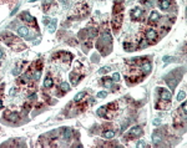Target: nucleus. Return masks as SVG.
Segmentation results:
<instances>
[{"mask_svg": "<svg viewBox=\"0 0 187 148\" xmlns=\"http://www.w3.org/2000/svg\"><path fill=\"white\" fill-rule=\"evenodd\" d=\"M49 21H50V20H49L48 18H44V21H42V22H44V24H49Z\"/></svg>", "mask_w": 187, "mask_h": 148, "instance_id": "72a5a7b5", "label": "nucleus"}, {"mask_svg": "<svg viewBox=\"0 0 187 148\" xmlns=\"http://www.w3.org/2000/svg\"><path fill=\"white\" fill-rule=\"evenodd\" d=\"M3 107V102H1V100H0V108Z\"/></svg>", "mask_w": 187, "mask_h": 148, "instance_id": "c9c22d12", "label": "nucleus"}, {"mask_svg": "<svg viewBox=\"0 0 187 148\" xmlns=\"http://www.w3.org/2000/svg\"><path fill=\"white\" fill-rule=\"evenodd\" d=\"M62 137H64V139L70 141L71 138H73V130H71V128H65V130L62 131Z\"/></svg>", "mask_w": 187, "mask_h": 148, "instance_id": "f8f14e48", "label": "nucleus"}, {"mask_svg": "<svg viewBox=\"0 0 187 148\" xmlns=\"http://www.w3.org/2000/svg\"><path fill=\"white\" fill-rule=\"evenodd\" d=\"M180 72V70H173V72H171L170 75H167V76L165 77L166 78V82H167V85L170 86V88L171 90H173V88L176 87V85H177V82L180 81V77H181V75H177Z\"/></svg>", "mask_w": 187, "mask_h": 148, "instance_id": "f257e3e1", "label": "nucleus"}, {"mask_svg": "<svg viewBox=\"0 0 187 148\" xmlns=\"http://www.w3.org/2000/svg\"><path fill=\"white\" fill-rule=\"evenodd\" d=\"M159 5H160L161 10H168L170 6H171V1H170V0H161V1L159 3Z\"/></svg>", "mask_w": 187, "mask_h": 148, "instance_id": "ddd939ff", "label": "nucleus"}, {"mask_svg": "<svg viewBox=\"0 0 187 148\" xmlns=\"http://www.w3.org/2000/svg\"><path fill=\"white\" fill-rule=\"evenodd\" d=\"M121 10H122V5H120L119 3H117V4L114 6V12H115V14H119Z\"/></svg>", "mask_w": 187, "mask_h": 148, "instance_id": "a878e982", "label": "nucleus"}, {"mask_svg": "<svg viewBox=\"0 0 187 148\" xmlns=\"http://www.w3.org/2000/svg\"><path fill=\"white\" fill-rule=\"evenodd\" d=\"M57 56L61 59L62 61H65V62H70L71 60H73V55L70 54V52H59L57 54Z\"/></svg>", "mask_w": 187, "mask_h": 148, "instance_id": "9b49d317", "label": "nucleus"}, {"mask_svg": "<svg viewBox=\"0 0 187 148\" xmlns=\"http://www.w3.org/2000/svg\"><path fill=\"white\" fill-rule=\"evenodd\" d=\"M185 97H186L185 91H181L178 95H177V100H178V101H183V100H185Z\"/></svg>", "mask_w": 187, "mask_h": 148, "instance_id": "cd10ccee", "label": "nucleus"}, {"mask_svg": "<svg viewBox=\"0 0 187 148\" xmlns=\"http://www.w3.org/2000/svg\"><path fill=\"white\" fill-rule=\"evenodd\" d=\"M157 36H159L157 35V31L153 30V29H149V30H146V32H145V37L147 41H155L157 39Z\"/></svg>", "mask_w": 187, "mask_h": 148, "instance_id": "423d86ee", "label": "nucleus"}, {"mask_svg": "<svg viewBox=\"0 0 187 148\" xmlns=\"http://www.w3.org/2000/svg\"><path fill=\"white\" fill-rule=\"evenodd\" d=\"M124 47H125V50H133V45L132 44H129V42H125L124 44Z\"/></svg>", "mask_w": 187, "mask_h": 148, "instance_id": "c85d7f7f", "label": "nucleus"}, {"mask_svg": "<svg viewBox=\"0 0 187 148\" xmlns=\"http://www.w3.org/2000/svg\"><path fill=\"white\" fill-rule=\"evenodd\" d=\"M5 118L6 120H9V121H13V122H15V121H18L19 120V113L18 112H14V111H6L5 112Z\"/></svg>", "mask_w": 187, "mask_h": 148, "instance_id": "1a4fd4ad", "label": "nucleus"}, {"mask_svg": "<svg viewBox=\"0 0 187 148\" xmlns=\"http://www.w3.org/2000/svg\"><path fill=\"white\" fill-rule=\"evenodd\" d=\"M142 134V128H141L140 126H135V127H132L131 130L129 131V133L126 134V139H131V138H136V137H139V136H141Z\"/></svg>", "mask_w": 187, "mask_h": 148, "instance_id": "f03ea898", "label": "nucleus"}, {"mask_svg": "<svg viewBox=\"0 0 187 148\" xmlns=\"http://www.w3.org/2000/svg\"><path fill=\"white\" fill-rule=\"evenodd\" d=\"M18 35L20 37H25V39H29L30 37V29L26 28V26H20L18 29Z\"/></svg>", "mask_w": 187, "mask_h": 148, "instance_id": "0eeeda50", "label": "nucleus"}, {"mask_svg": "<svg viewBox=\"0 0 187 148\" xmlns=\"http://www.w3.org/2000/svg\"><path fill=\"white\" fill-rule=\"evenodd\" d=\"M59 87H60V90H61V91H64V92L70 91V85H69L66 81L61 82V84H60V86H59Z\"/></svg>", "mask_w": 187, "mask_h": 148, "instance_id": "4be33fe9", "label": "nucleus"}, {"mask_svg": "<svg viewBox=\"0 0 187 148\" xmlns=\"http://www.w3.org/2000/svg\"><path fill=\"white\" fill-rule=\"evenodd\" d=\"M56 25H57V20H56V19L51 20V22L49 24V32H55V30H56Z\"/></svg>", "mask_w": 187, "mask_h": 148, "instance_id": "a211bd4d", "label": "nucleus"}, {"mask_svg": "<svg viewBox=\"0 0 187 148\" xmlns=\"http://www.w3.org/2000/svg\"><path fill=\"white\" fill-rule=\"evenodd\" d=\"M84 96H85V92H79V93L76 95V96L74 97V101H75V102H79V101H81V100H83Z\"/></svg>", "mask_w": 187, "mask_h": 148, "instance_id": "393cba45", "label": "nucleus"}, {"mask_svg": "<svg viewBox=\"0 0 187 148\" xmlns=\"http://www.w3.org/2000/svg\"><path fill=\"white\" fill-rule=\"evenodd\" d=\"M142 14H143V10L142 9H140V8H135L132 10V12H131V19L132 20H140V18L142 16Z\"/></svg>", "mask_w": 187, "mask_h": 148, "instance_id": "9d476101", "label": "nucleus"}, {"mask_svg": "<svg viewBox=\"0 0 187 148\" xmlns=\"http://www.w3.org/2000/svg\"><path fill=\"white\" fill-rule=\"evenodd\" d=\"M21 20L22 21H25V22H28V24H30V25H32V26H35V28H36L38 26V24H36V20H35V18L34 16H31L30 14H29V12H22L21 14Z\"/></svg>", "mask_w": 187, "mask_h": 148, "instance_id": "7ed1b4c3", "label": "nucleus"}, {"mask_svg": "<svg viewBox=\"0 0 187 148\" xmlns=\"http://www.w3.org/2000/svg\"><path fill=\"white\" fill-rule=\"evenodd\" d=\"M111 70V68L109 67V66H105V67H101L100 70H99V74H101V75H105V74H107Z\"/></svg>", "mask_w": 187, "mask_h": 148, "instance_id": "bb28decb", "label": "nucleus"}, {"mask_svg": "<svg viewBox=\"0 0 187 148\" xmlns=\"http://www.w3.org/2000/svg\"><path fill=\"white\" fill-rule=\"evenodd\" d=\"M1 57H3V51L0 50V59H1Z\"/></svg>", "mask_w": 187, "mask_h": 148, "instance_id": "f704fd0d", "label": "nucleus"}, {"mask_svg": "<svg viewBox=\"0 0 187 148\" xmlns=\"http://www.w3.org/2000/svg\"><path fill=\"white\" fill-rule=\"evenodd\" d=\"M112 81H114V82H119V81H120V74L115 72L114 76H112Z\"/></svg>", "mask_w": 187, "mask_h": 148, "instance_id": "c756f323", "label": "nucleus"}, {"mask_svg": "<svg viewBox=\"0 0 187 148\" xmlns=\"http://www.w3.org/2000/svg\"><path fill=\"white\" fill-rule=\"evenodd\" d=\"M102 136L105 138H107V139H111V138L115 137V131H112V130H106V131H104V132H102Z\"/></svg>", "mask_w": 187, "mask_h": 148, "instance_id": "dca6fc26", "label": "nucleus"}, {"mask_svg": "<svg viewBox=\"0 0 187 148\" xmlns=\"http://www.w3.org/2000/svg\"><path fill=\"white\" fill-rule=\"evenodd\" d=\"M121 24H122V15L117 14L116 16H114L112 21H111V26H112V29L115 31H117L121 28Z\"/></svg>", "mask_w": 187, "mask_h": 148, "instance_id": "39448f33", "label": "nucleus"}, {"mask_svg": "<svg viewBox=\"0 0 187 148\" xmlns=\"http://www.w3.org/2000/svg\"><path fill=\"white\" fill-rule=\"evenodd\" d=\"M87 31V37H90V39H94V37H96L97 34H99V31H97V29H95V28H91V29H89Z\"/></svg>", "mask_w": 187, "mask_h": 148, "instance_id": "2eb2a0df", "label": "nucleus"}, {"mask_svg": "<svg viewBox=\"0 0 187 148\" xmlns=\"http://www.w3.org/2000/svg\"><path fill=\"white\" fill-rule=\"evenodd\" d=\"M147 144L143 142V141H140V142H137V144H136V147H146Z\"/></svg>", "mask_w": 187, "mask_h": 148, "instance_id": "2f4dec72", "label": "nucleus"}, {"mask_svg": "<svg viewBox=\"0 0 187 148\" xmlns=\"http://www.w3.org/2000/svg\"><path fill=\"white\" fill-rule=\"evenodd\" d=\"M160 123H161V121H160L159 118H156V120H153V124H155V126H159Z\"/></svg>", "mask_w": 187, "mask_h": 148, "instance_id": "473e14b6", "label": "nucleus"}, {"mask_svg": "<svg viewBox=\"0 0 187 148\" xmlns=\"http://www.w3.org/2000/svg\"><path fill=\"white\" fill-rule=\"evenodd\" d=\"M102 86H105V87H111L112 86V78H109V77H105L104 80H102Z\"/></svg>", "mask_w": 187, "mask_h": 148, "instance_id": "5701e85b", "label": "nucleus"}, {"mask_svg": "<svg viewBox=\"0 0 187 148\" xmlns=\"http://www.w3.org/2000/svg\"><path fill=\"white\" fill-rule=\"evenodd\" d=\"M34 72V75H32V78H34L35 81H38V80H40V77H41V70H34L32 71Z\"/></svg>", "mask_w": 187, "mask_h": 148, "instance_id": "b1692460", "label": "nucleus"}, {"mask_svg": "<svg viewBox=\"0 0 187 148\" xmlns=\"http://www.w3.org/2000/svg\"><path fill=\"white\" fill-rule=\"evenodd\" d=\"M52 3H54V0H42V9H44V11H48L50 9Z\"/></svg>", "mask_w": 187, "mask_h": 148, "instance_id": "f3484780", "label": "nucleus"}, {"mask_svg": "<svg viewBox=\"0 0 187 148\" xmlns=\"http://www.w3.org/2000/svg\"><path fill=\"white\" fill-rule=\"evenodd\" d=\"M106 96H107L106 92H99V93H97V97H99V98H105Z\"/></svg>", "mask_w": 187, "mask_h": 148, "instance_id": "7c9ffc66", "label": "nucleus"}, {"mask_svg": "<svg viewBox=\"0 0 187 148\" xmlns=\"http://www.w3.org/2000/svg\"><path fill=\"white\" fill-rule=\"evenodd\" d=\"M160 19H161V16H160V12L159 11H151V14L149 16V22L150 24H156V22L160 21Z\"/></svg>", "mask_w": 187, "mask_h": 148, "instance_id": "6e6552de", "label": "nucleus"}, {"mask_svg": "<svg viewBox=\"0 0 187 148\" xmlns=\"http://www.w3.org/2000/svg\"><path fill=\"white\" fill-rule=\"evenodd\" d=\"M52 84H54V81H52V78L50 76H48L46 78H45V81H44V87L45 88H50L52 86Z\"/></svg>", "mask_w": 187, "mask_h": 148, "instance_id": "412c9836", "label": "nucleus"}, {"mask_svg": "<svg viewBox=\"0 0 187 148\" xmlns=\"http://www.w3.org/2000/svg\"><path fill=\"white\" fill-rule=\"evenodd\" d=\"M152 141L155 144H159L162 141V136H161V133H160V131H156V132L152 133Z\"/></svg>", "mask_w": 187, "mask_h": 148, "instance_id": "4468645a", "label": "nucleus"}, {"mask_svg": "<svg viewBox=\"0 0 187 148\" xmlns=\"http://www.w3.org/2000/svg\"><path fill=\"white\" fill-rule=\"evenodd\" d=\"M70 80L73 81V85H77L79 81H80V76H77L75 72H71L70 74Z\"/></svg>", "mask_w": 187, "mask_h": 148, "instance_id": "6ab92c4d", "label": "nucleus"}, {"mask_svg": "<svg viewBox=\"0 0 187 148\" xmlns=\"http://www.w3.org/2000/svg\"><path fill=\"white\" fill-rule=\"evenodd\" d=\"M141 70L145 72V74H149L151 71V64H149V62H143V64L141 65Z\"/></svg>", "mask_w": 187, "mask_h": 148, "instance_id": "aec40b11", "label": "nucleus"}, {"mask_svg": "<svg viewBox=\"0 0 187 148\" xmlns=\"http://www.w3.org/2000/svg\"><path fill=\"white\" fill-rule=\"evenodd\" d=\"M171 92L168 90H166V88H160V100L162 101V102H170L171 101Z\"/></svg>", "mask_w": 187, "mask_h": 148, "instance_id": "20e7f679", "label": "nucleus"}]
</instances>
